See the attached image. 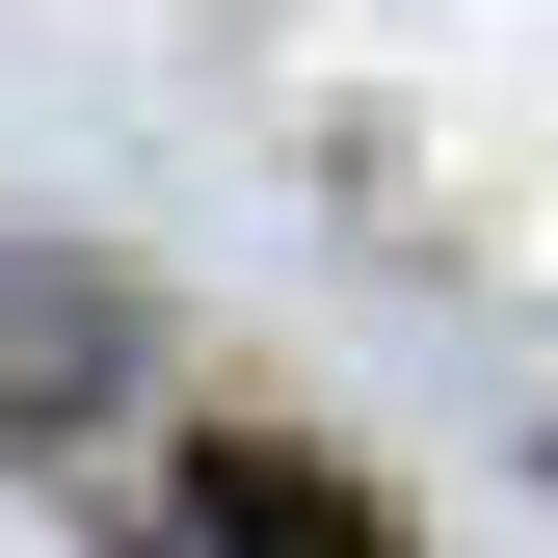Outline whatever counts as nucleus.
Returning <instances> with one entry per match:
<instances>
[{
  "mask_svg": "<svg viewBox=\"0 0 558 558\" xmlns=\"http://www.w3.org/2000/svg\"><path fill=\"white\" fill-rule=\"evenodd\" d=\"M160 558H399V506L319 478V452H266V426H214V452L160 478Z\"/></svg>",
  "mask_w": 558,
  "mask_h": 558,
  "instance_id": "nucleus-1",
  "label": "nucleus"
},
{
  "mask_svg": "<svg viewBox=\"0 0 558 558\" xmlns=\"http://www.w3.org/2000/svg\"><path fill=\"white\" fill-rule=\"evenodd\" d=\"M107 373H133V266H81V240H0V452H53Z\"/></svg>",
  "mask_w": 558,
  "mask_h": 558,
  "instance_id": "nucleus-2",
  "label": "nucleus"
}]
</instances>
